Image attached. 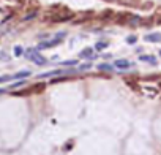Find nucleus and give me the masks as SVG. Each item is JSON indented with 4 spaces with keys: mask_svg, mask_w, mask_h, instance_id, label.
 I'll list each match as a JSON object with an SVG mask.
<instances>
[{
    "mask_svg": "<svg viewBox=\"0 0 161 155\" xmlns=\"http://www.w3.org/2000/svg\"><path fill=\"white\" fill-rule=\"evenodd\" d=\"M65 37H66V32H59L54 40H49V41H41V43H39L36 48H38V51H39V49H44V48H54V46L60 45L62 41H63V38H65Z\"/></svg>",
    "mask_w": 161,
    "mask_h": 155,
    "instance_id": "f257e3e1",
    "label": "nucleus"
},
{
    "mask_svg": "<svg viewBox=\"0 0 161 155\" xmlns=\"http://www.w3.org/2000/svg\"><path fill=\"white\" fill-rule=\"evenodd\" d=\"M74 71H76V70H52V71H47V73L38 75V79L54 78V76H59V75H71V73H74Z\"/></svg>",
    "mask_w": 161,
    "mask_h": 155,
    "instance_id": "f03ea898",
    "label": "nucleus"
},
{
    "mask_svg": "<svg viewBox=\"0 0 161 155\" xmlns=\"http://www.w3.org/2000/svg\"><path fill=\"white\" fill-rule=\"evenodd\" d=\"M114 67L118 68V70H128V68L133 67V62H130V60H126V59H118V60L114 62Z\"/></svg>",
    "mask_w": 161,
    "mask_h": 155,
    "instance_id": "7ed1b4c3",
    "label": "nucleus"
},
{
    "mask_svg": "<svg viewBox=\"0 0 161 155\" xmlns=\"http://www.w3.org/2000/svg\"><path fill=\"white\" fill-rule=\"evenodd\" d=\"M144 40L147 43H161V32H155V33H147L144 37Z\"/></svg>",
    "mask_w": 161,
    "mask_h": 155,
    "instance_id": "20e7f679",
    "label": "nucleus"
},
{
    "mask_svg": "<svg viewBox=\"0 0 161 155\" xmlns=\"http://www.w3.org/2000/svg\"><path fill=\"white\" fill-rule=\"evenodd\" d=\"M32 75L30 70H22V71L16 73V75H13V81H18V79H25V78H29Z\"/></svg>",
    "mask_w": 161,
    "mask_h": 155,
    "instance_id": "39448f33",
    "label": "nucleus"
},
{
    "mask_svg": "<svg viewBox=\"0 0 161 155\" xmlns=\"http://www.w3.org/2000/svg\"><path fill=\"white\" fill-rule=\"evenodd\" d=\"M139 60L141 62H147V63H150V65H156L158 62H156V57L155 55H139Z\"/></svg>",
    "mask_w": 161,
    "mask_h": 155,
    "instance_id": "423d86ee",
    "label": "nucleus"
},
{
    "mask_svg": "<svg viewBox=\"0 0 161 155\" xmlns=\"http://www.w3.org/2000/svg\"><path fill=\"white\" fill-rule=\"evenodd\" d=\"M79 57H84V59H93V57H95V54H93V49H92V48H85L82 52L79 54Z\"/></svg>",
    "mask_w": 161,
    "mask_h": 155,
    "instance_id": "0eeeda50",
    "label": "nucleus"
},
{
    "mask_svg": "<svg viewBox=\"0 0 161 155\" xmlns=\"http://www.w3.org/2000/svg\"><path fill=\"white\" fill-rule=\"evenodd\" d=\"M107 46H109V43H107V41H98V43L95 45V49H97V51H103V49H106Z\"/></svg>",
    "mask_w": 161,
    "mask_h": 155,
    "instance_id": "6e6552de",
    "label": "nucleus"
},
{
    "mask_svg": "<svg viewBox=\"0 0 161 155\" xmlns=\"http://www.w3.org/2000/svg\"><path fill=\"white\" fill-rule=\"evenodd\" d=\"M98 70H103V71H111V70H114V65H109V63H100V65H98Z\"/></svg>",
    "mask_w": 161,
    "mask_h": 155,
    "instance_id": "1a4fd4ad",
    "label": "nucleus"
},
{
    "mask_svg": "<svg viewBox=\"0 0 161 155\" xmlns=\"http://www.w3.org/2000/svg\"><path fill=\"white\" fill-rule=\"evenodd\" d=\"M8 81H13V75H5V76H0V84H2V82H8Z\"/></svg>",
    "mask_w": 161,
    "mask_h": 155,
    "instance_id": "9d476101",
    "label": "nucleus"
},
{
    "mask_svg": "<svg viewBox=\"0 0 161 155\" xmlns=\"http://www.w3.org/2000/svg\"><path fill=\"white\" fill-rule=\"evenodd\" d=\"M62 65L63 67H74V65H77V60H65V62H62Z\"/></svg>",
    "mask_w": 161,
    "mask_h": 155,
    "instance_id": "9b49d317",
    "label": "nucleus"
},
{
    "mask_svg": "<svg viewBox=\"0 0 161 155\" xmlns=\"http://www.w3.org/2000/svg\"><path fill=\"white\" fill-rule=\"evenodd\" d=\"M22 54H24L22 46H14V55H16V57H19V55H22Z\"/></svg>",
    "mask_w": 161,
    "mask_h": 155,
    "instance_id": "f8f14e48",
    "label": "nucleus"
},
{
    "mask_svg": "<svg viewBox=\"0 0 161 155\" xmlns=\"http://www.w3.org/2000/svg\"><path fill=\"white\" fill-rule=\"evenodd\" d=\"M136 41H138V37H134V35H130V37L126 38V43H128V45H134Z\"/></svg>",
    "mask_w": 161,
    "mask_h": 155,
    "instance_id": "ddd939ff",
    "label": "nucleus"
},
{
    "mask_svg": "<svg viewBox=\"0 0 161 155\" xmlns=\"http://www.w3.org/2000/svg\"><path fill=\"white\" fill-rule=\"evenodd\" d=\"M36 15H38V13H36V11H33V13H30L29 16H25V18H24V21H30V19H33Z\"/></svg>",
    "mask_w": 161,
    "mask_h": 155,
    "instance_id": "4468645a",
    "label": "nucleus"
},
{
    "mask_svg": "<svg viewBox=\"0 0 161 155\" xmlns=\"http://www.w3.org/2000/svg\"><path fill=\"white\" fill-rule=\"evenodd\" d=\"M92 68V63L89 62V63H84V65H80L79 67V70H90Z\"/></svg>",
    "mask_w": 161,
    "mask_h": 155,
    "instance_id": "2eb2a0df",
    "label": "nucleus"
},
{
    "mask_svg": "<svg viewBox=\"0 0 161 155\" xmlns=\"http://www.w3.org/2000/svg\"><path fill=\"white\" fill-rule=\"evenodd\" d=\"M0 59H3V60H6V59H8V55H6L5 52H2V54H0Z\"/></svg>",
    "mask_w": 161,
    "mask_h": 155,
    "instance_id": "dca6fc26",
    "label": "nucleus"
},
{
    "mask_svg": "<svg viewBox=\"0 0 161 155\" xmlns=\"http://www.w3.org/2000/svg\"><path fill=\"white\" fill-rule=\"evenodd\" d=\"M159 55H161V49H159Z\"/></svg>",
    "mask_w": 161,
    "mask_h": 155,
    "instance_id": "f3484780",
    "label": "nucleus"
}]
</instances>
